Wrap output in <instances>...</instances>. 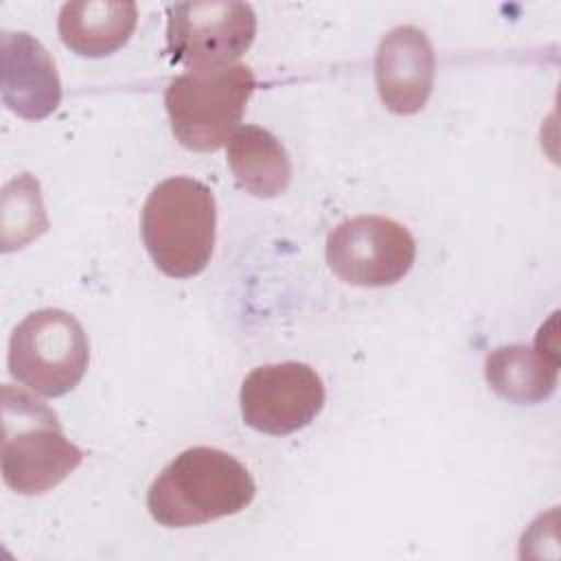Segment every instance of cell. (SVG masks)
Wrapping results in <instances>:
<instances>
[{
	"mask_svg": "<svg viewBox=\"0 0 561 561\" xmlns=\"http://www.w3.org/2000/svg\"><path fill=\"white\" fill-rule=\"evenodd\" d=\"M0 210L4 252L24 248L48 230L39 184L31 173H22L4 184Z\"/></svg>",
	"mask_w": 561,
	"mask_h": 561,
	"instance_id": "obj_14",
	"label": "cell"
},
{
	"mask_svg": "<svg viewBox=\"0 0 561 561\" xmlns=\"http://www.w3.org/2000/svg\"><path fill=\"white\" fill-rule=\"evenodd\" d=\"M217 206L213 191L195 178H169L142 206V241L156 267L171 278L206 270L215 250Z\"/></svg>",
	"mask_w": 561,
	"mask_h": 561,
	"instance_id": "obj_2",
	"label": "cell"
},
{
	"mask_svg": "<svg viewBox=\"0 0 561 561\" xmlns=\"http://www.w3.org/2000/svg\"><path fill=\"white\" fill-rule=\"evenodd\" d=\"M434 48L416 26H397L383 35L375 57L381 103L394 114H416L434 88Z\"/></svg>",
	"mask_w": 561,
	"mask_h": 561,
	"instance_id": "obj_9",
	"label": "cell"
},
{
	"mask_svg": "<svg viewBox=\"0 0 561 561\" xmlns=\"http://www.w3.org/2000/svg\"><path fill=\"white\" fill-rule=\"evenodd\" d=\"M256 495L250 471L217 447H188L151 482L147 508L167 528H188L230 517Z\"/></svg>",
	"mask_w": 561,
	"mask_h": 561,
	"instance_id": "obj_1",
	"label": "cell"
},
{
	"mask_svg": "<svg viewBox=\"0 0 561 561\" xmlns=\"http://www.w3.org/2000/svg\"><path fill=\"white\" fill-rule=\"evenodd\" d=\"M416 256L414 237L394 219L359 215L333 228L327 263L344 283L386 287L401 280Z\"/></svg>",
	"mask_w": 561,
	"mask_h": 561,
	"instance_id": "obj_7",
	"label": "cell"
},
{
	"mask_svg": "<svg viewBox=\"0 0 561 561\" xmlns=\"http://www.w3.org/2000/svg\"><path fill=\"white\" fill-rule=\"evenodd\" d=\"M228 164L237 184L261 199L276 197L291 182L289 153L263 127L243 125L228 142Z\"/></svg>",
	"mask_w": 561,
	"mask_h": 561,
	"instance_id": "obj_13",
	"label": "cell"
},
{
	"mask_svg": "<svg viewBox=\"0 0 561 561\" xmlns=\"http://www.w3.org/2000/svg\"><path fill=\"white\" fill-rule=\"evenodd\" d=\"M83 460L59 416L31 392L2 386V480L20 495H39L64 482Z\"/></svg>",
	"mask_w": 561,
	"mask_h": 561,
	"instance_id": "obj_3",
	"label": "cell"
},
{
	"mask_svg": "<svg viewBox=\"0 0 561 561\" xmlns=\"http://www.w3.org/2000/svg\"><path fill=\"white\" fill-rule=\"evenodd\" d=\"M138 22L134 2L77 0L59 11L57 31L61 42L81 57H105L123 48Z\"/></svg>",
	"mask_w": 561,
	"mask_h": 561,
	"instance_id": "obj_12",
	"label": "cell"
},
{
	"mask_svg": "<svg viewBox=\"0 0 561 561\" xmlns=\"http://www.w3.org/2000/svg\"><path fill=\"white\" fill-rule=\"evenodd\" d=\"M484 377L493 392L517 405L548 399L557 388V313L537 333L535 346L511 344L495 348L484 359Z\"/></svg>",
	"mask_w": 561,
	"mask_h": 561,
	"instance_id": "obj_11",
	"label": "cell"
},
{
	"mask_svg": "<svg viewBox=\"0 0 561 561\" xmlns=\"http://www.w3.org/2000/svg\"><path fill=\"white\" fill-rule=\"evenodd\" d=\"M256 15L248 2L204 0L167 7V48L193 68L234 64L254 42Z\"/></svg>",
	"mask_w": 561,
	"mask_h": 561,
	"instance_id": "obj_6",
	"label": "cell"
},
{
	"mask_svg": "<svg viewBox=\"0 0 561 561\" xmlns=\"http://www.w3.org/2000/svg\"><path fill=\"white\" fill-rule=\"evenodd\" d=\"M239 405L243 423L252 430L287 436L307 427L320 414L324 383L309 364H265L243 379Z\"/></svg>",
	"mask_w": 561,
	"mask_h": 561,
	"instance_id": "obj_8",
	"label": "cell"
},
{
	"mask_svg": "<svg viewBox=\"0 0 561 561\" xmlns=\"http://www.w3.org/2000/svg\"><path fill=\"white\" fill-rule=\"evenodd\" d=\"M254 88V72L245 64L193 68L178 75L164 92L175 140L191 151L221 149L239 129Z\"/></svg>",
	"mask_w": 561,
	"mask_h": 561,
	"instance_id": "obj_4",
	"label": "cell"
},
{
	"mask_svg": "<svg viewBox=\"0 0 561 561\" xmlns=\"http://www.w3.org/2000/svg\"><path fill=\"white\" fill-rule=\"evenodd\" d=\"M2 103L26 121H42L61 101V83L48 50L28 33L2 31Z\"/></svg>",
	"mask_w": 561,
	"mask_h": 561,
	"instance_id": "obj_10",
	"label": "cell"
},
{
	"mask_svg": "<svg viewBox=\"0 0 561 561\" xmlns=\"http://www.w3.org/2000/svg\"><path fill=\"white\" fill-rule=\"evenodd\" d=\"M90 342L75 316L61 309L28 313L9 340V373L42 397L70 392L85 375Z\"/></svg>",
	"mask_w": 561,
	"mask_h": 561,
	"instance_id": "obj_5",
	"label": "cell"
}]
</instances>
